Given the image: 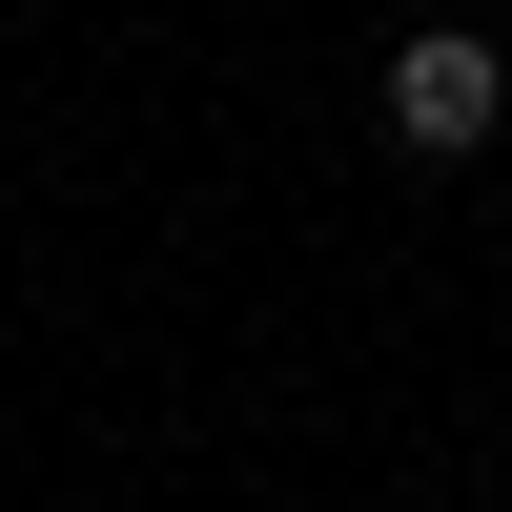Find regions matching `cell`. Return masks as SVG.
<instances>
[{
	"label": "cell",
	"mask_w": 512,
	"mask_h": 512,
	"mask_svg": "<svg viewBox=\"0 0 512 512\" xmlns=\"http://www.w3.org/2000/svg\"><path fill=\"white\" fill-rule=\"evenodd\" d=\"M369 103H390V144H410V164H472L492 123H512V41H472V21H410Z\"/></svg>",
	"instance_id": "1"
}]
</instances>
